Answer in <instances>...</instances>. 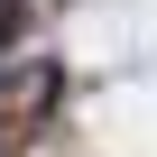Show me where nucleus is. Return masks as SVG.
<instances>
[{
	"label": "nucleus",
	"mask_w": 157,
	"mask_h": 157,
	"mask_svg": "<svg viewBox=\"0 0 157 157\" xmlns=\"http://www.w3.org/2000/svg\"><path fill=\"white\" fill-rule=\"evenodd\" d=\"M56 111H65V65L56 56H19L0 74V139H37Z\"/></svg>",
	"instance_id": "f257e3e1"
},
{
	"label": "nucleus",
	"mask_w": 157,
	"mask_h": 157,
	"mask_svg": "<svg viewBox=\"0 0 157 157\" xmlns=\"http://www.w3.org/2000/svg\"><path fill=\"white\" fill-rule=\"evenodd\" d=\"M28 19H37V0H0V56L28 37Z\"/></svg>",
	"instance_id": "f03ea898"
}]
</instances>
